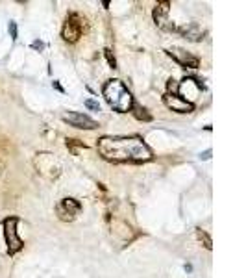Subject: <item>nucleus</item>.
I'll return each mask as SVG.
<instances>
[{"label":"nucleus","mask_w":246,"mask_h":278,"mask_svg":"<svg viewBox=\"0 0 246 278\" xmlns=\"http://www.w3.org/2000/svg\"><path fill=\"white\" fill-rule=\"evenodd\" d=\"M96 150L106 162L111 163H146L154 158L152 148L146 145L141 136H104L96 141Z\"/></svg>","instance_id":"1"},{"label":"nucleus","mask_w":246,"mask_h":278,"mask_svg":"<svg viewBox=\"0 0 246 278\" xmlns=\"http://www.w3.org/2000/svg\"><path fill=\"white\" fill-rule=\"evenodd\" d=\"M102 95L108 102L111 109L117 111V113H128L133 106V97L131 93L128 91V87L121 82V80H108L106 84L102 85Z\"/></svg>","instance_id":"2"},{"label":"nucleus","mask_w":246,"mask_h":278,"mask_svg":"<svg viewBox=\"0 0 246 278\" xmlns=\"http://www.w3.org/2000/svg\"><path fill=\"white\" fill-rule=\"evenodd\" d=\"M17 224H19V217H6L2 221V226H4V238H6V245H8V254L15 256L19 250L24 248V241L19 238L17 234Z\"/></svg>","instance_id":"3"},{"label":"nucleus","mask_w":246,"mask_h":278,"mask_svg":"<svg viewBox=\"0 0 246 278\" xmlns=\"http://www.w3.org/2000/svg\"><path fill=\"white\" fill-rule=\"evenodd\" d=\"M85 30V21L82 19L80 13H69L67 19H65V24H63L62 30V37L67 41V43H76L78 39L82 37V34Z\"/></svg>","instance_id":"4"},{"label":"nucleus","mask_w":246,"mask_h":278,"mask_svg":"<svg viewBox=\"0 0 246 278\" xmlns=\"http://www.w3.org/2000/svg\"><path fill=\"white\" fill-rule=\"evenodd\" d=\"M82 211V204L76 201V199H62V201L58 202V206H56V213L58 217L65 221V223H69V221H74L76 215Z\"/></svg>","instance_id":"5"},{"label":"nucleus","mask_w":246,"mask_h":278,"mask_svg":"<svg viewBox=\"0 0 246 278\" xmlns=\"http://www.w3.org/2000/svg\"><path fill=\"white\" fill-rule=\"evenodd\" d=\"M163 102H165L167 108L176 111V113H191V111H194V104L191 101L184 99L182 95H178V93H165L163 95Z\"/></svg>","instance_id":"6"},{"label":"nucleus","mask_w":246,"mask_h":278,"mask_svg":"<svg viewBox=\"0 0 246 278\" xmlns=\"http://www.w3.org/2000/svg\"><path fill=\"white\" fill-rule=\"evenodd\" d=\"M62 119L67 124L74 126V128H80V130H94V128H98V123L94 119H91L85 113H78V111H67V113H63Z\"/></svg>","instance_id":"7"},{"label":"nucleus","mask_w":246,"mask_h":278,"mask_svg":"<svg viewBox=\"0 0 246 278\" xmlns=\"http://www.w3.org/2000/svg\"><path fill=\"white\" fill-rule=\"evenodd\" d=\"M167 54H169L178 65H182L184 69H198V67H200V60H198L196 56H192L191 52L184 50V48L172 46V48L167 50Z\"/></svg>","instance_id":"8"},{"label":"nucleus","mask_w":246,"mask_h":278,"mask_svg":"<svg viewBox=\"0 0 246 278\" xmlns=\"http://www.w3.org/2000/svg\"><path fill=\"white\" fill-rule=\"evenodd\" d=\"M169 11H170V2H159L154 9V21L161 30L174 32L176 26H167V23H169V19H167V17H169Z\"/></svg>","instance_id":"9"},{"label":"nucleus","mask_w":246,"mask_h":278,"mask_svg":"<svg viewBox=\"0 0 246 278\" xmlns=\"http://www.w3.org/2000/svg\"><path fill=\"white\" fill-rule=\"evenodd\" d=\"M174 32L180 34L182 37L189 39V41H194V43L202 41V39H204V34H206L196 23H189V24H185V26H180V28H176Z\"/></svg>","instance_id":"10"},{"label":"nucleus","mask_w":246,"mask_h":278,"mask_svg":"<svg viewBox=\"0 0 246 278\" xmlns=\"http://www.w3.org/2000/svg\"><path fill=\"white\" fill-rule=\"evenodd\" d=\"M130 111L133 113V117H135V119H139V121H145V123L152 121V115L148 113V109H146L145 106L137 104V102H133V106H131Z\"/></svg>","instance_id":"11"},{"label":"nucleus","mask_w":246,"mask_h":278,"mask_svg":"<svg viewBox=\"0 0 246 278\" xmlns=\"http://www.w3.org/2000/svg\"><path fill=\"white\" fill-rule=\"evenodd\" d=\"M67 148H69L70 152L74 156H78V148H87V145H85L84 141H78V139H67Z\"/></svg>","instance_id":"12"},{"label":"nucleus","mask_w":246,"mask_h":278,"mask_svg":"<svg viewBox=\"0 0 246 278\" xmlns=\"http://www.w3.org/2000/svg\"><path fill=\"white\" fill-rule=\"evenodd\" d=\"M196 234H198V238H200V241H204V247L209 248V250H211V245H213V243H211V238H209L208 234H206V232H204V230H200V228L196 230Z\"/></svg>","instance_id":"13"},{"label":"nucleus","mask_w":246,"mask_h":278,"mask_svg":"<svg viewBox=\"0 0 246 278\" xmlns=\"http://www.w3.org/2000/svg\"><path fill=\"white\" fill-rule=\"evenodd\" d=\"M104 56L108 58V62H109V65H111V69H117V60H115V56L111 54V50H109V48H106V50H104Z\"/></svg>","instance_id":"14"},{"label":"nucleus","mask_w":246,"mask_h":278,"mask_svg":"<svg viewBox=\"0 0 246 278\" xmlns=\"http://www.w3.org/2000/svg\"><path fill=\"white\" fill-rule=\"evenodd\" d=\"M85 106H87L89 109H94V111H100V104L91 101V99H87V101H85Z\"/></svg>","instance_id":"15"},{"label":"nucleus","mask_w":246,"mask_h":278,"mask_svg":"<svg viewBox=\"0 0 246 278\" xmlns=\"http://www.w3.org/2000/svg\"><path fill=\"white\" fill-rule=\"evenodd\" d=\"M9 35H11V39H17V24L15 23H9Z\"/></svg>","instance_id":"16"},{"label":"nucleus","mask_w":246,"mask_h":278,"mask_svg":"<svg viewBox=\"0 0 246 278\" xmlns=\"http://www.w3.org/2000/svg\"><path fill=\"white\" fill-rule=\"evenodd\" d=\"M31 48H33V50H43V48H45V43H43V41H33V43H31Z\"/></svg>","instance_id":"17"},{"label":"nucleus","mask_w":246,"mask_h":278,"mask_svg":"<svg viewBox=\"0 0 246 278\" xmlns=\"http://www.w3.org/2000/svg\"><path fill=\"white\" fill-rule=\"evenodd\" d=\"M52 85H54V87H56V89H58L60 93H63V87L60 85V82H56V80H54V82H52Z\"/></svg>","instance_id":"18"},{"label":"nucleus","mask_w":246,"mask_h":278,"mask_svg":"<svg viewBox=\"0 0 246 278\" xmlns=\"http://www.w3.org/2000/svg\"><path fill=\"white\" fill-rule=\"evenodd\" d=\"M209 156H211V150H206V152H204L200 158H204V160H209Z\"/></svg>","instance_id":"19"}]
</instances>
